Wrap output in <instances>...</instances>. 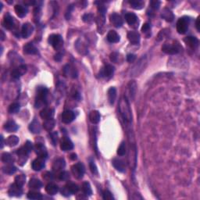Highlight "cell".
Segmentation results:
<instances>
[{
	"label": "cell",
	"instance_id": "obj_1",
	"mask_svg": "<svg viewBox=\"0 0 200 200\" xmlns=\"http://www.w3.org/2000/svg\"><path fill=\"white\" fill-rule=\"evenodd\" d=\"M120 115H121L122 118L124 120V122L126 124H130L132 120V115H131V109H130L129 102L128 101V98L126 97L121 98L120 102Z\"/></svg>",
	"mask_w": 200,
	"mask_h": 200
},
{
	"label": "cell",
	"instance_id": "obj_2",
	"mask_svg": "<svg viewBox=\"0 0 200 200\" xmlns=\"http://www.w3.org/2000/svg\"><path fill=\"white\" fill-rule=\"evenodd\" d=\"M162 50L163 53L169 55H175L180 53L182 50V46L178 41H172V42H165L162 46Z\"/></svg>",
	"mask_w": 200,
	"mask_h": 200
},
{
	"label": "cell",
	"instance_id": "obj_3",
	"mask_svg": "<svg viewBox=\"0 0 200 200\" xmlns=\"http://www.w3.org/2000/svg\"><path fill=\"white\" fill-rule=\"evenodd\" d=\"M49 91L46 87H38L37 89V95L35 98V107L39 108L47 102V96Z\"/></svg>",
	"mask_w": 200,
	"mask_h": 200
},
{
	"label": "cell",
	"instance_id": "obj_4",
	"mask_svg": "<svg viewBox=\"0 0 200 200\" xmlns=\"http://www.w3.org/2000/svg\"><path fill=\"white\" fill-rule=\"evenodd\" d=\"M49 43L56 50H60L63 46V40L61 35H51L49 37Z\"/></svg>",
	"mask_w": 200,
	"mask_h": 200
},
{
	"label": "cell",
	"instance_id": "obj_5",
	"mask_svg": "<svg viewBox=\"0 0 200 200\" xmlns=\"http://www.w3.org/2000/svg\"><path fill=\"white\" fill-rule=\"evenodd\" d=\"M189 19L187 17H181L177 22V31L180 35H184L189 29Z\"/></svg>",
	"mask_w": 200,
	"mask_h": 200
},
{
	"label": "cell",
	"instance_id": "obj_6",
	"mask_svg": "<svg viewBox=\"0 0 200 200\" xmlns=\"http://www.w3.org/2000/svg\"><path fill=\"white\" fill-rule=\"evenodd\" d=\"M71 171L76 178L81 179L84 177L85 172L84 164L81 163H77L74 164L71 167Z\"/></svg>",
	"mask_w": 200,
	"mask_h": 200
},
{
	"label": "cell",
	"instance_id": "obj_7",
	"mask_svg": "<svg viewBox=\"0 0 200 200\" xmlns=\"http://www.w3.org/2000/svg\"><path fill=\"white\" fill-rule=\"evenodd\" d=\"M35 152L38 157L42 158V159H46L48 156V152L46 149V146L42 144V143H37L35 146Z\"/></svg>",
	"mask_w": 200,
	"mask_h": 200
},
{
	"label": "cell",
	"instance_id": "obj_8",
	"mask_svg": "<svg viewBox=\"0 0 200 200\" xmlns=\"http://www.w3.org/2000/svg\"><path fill=\"white\" fill-rule=\"evenodd\" d=\"M8 193L10 196H16L18 197L23 194V189H22L21 186H19L18 185H16V183L11 185L9 189Z\"/></svg>",
	"mask_w": 200,
	"mask_h": 200
},
{
	"label": "cell",
	"instance_id": "obj_9",
	"mask_svg": "<svg viewBox=\"0 0 200 200\" xmlns=\"http://www.w3.org/2000/svg\"><path fill=\"white\" fill-rule=\"evenodd\" d=\"M27 72V67L25 65H20L18 67L15 68L13 71H12V77L14 79H18L20 77L26 74Z\"/></svg>",
	"mask_w": 200,
	"mask_h": 200
},
{
	"label": "cell",
	"instance_id": "obj_10",
	"mask_svg": "<svg viewBox=\"0 0 200 200\" xmlns=\"http://www.w3.org/2000/svg\"><path fill=\"white\" fill-rule=\"evenodd\" d=\"M60 149L63 151H70L74 149V144L69 138L64 137L60 141Z\"/></svg>",
	"mask_w": 200,
	"mask_h": 200
},
{
	"label": "cell",
	"instance_id": "obj_11",
	"mask_svg": "<svg viewBox=\"0 0 200 200\" xmlns=\"http://www.w3.org/2000/svg\"><path fill=\"white\" fill-rule=\"evenodd\" d=\"M64 74L67 77H71V78H77L78 73H77V69L71 65H67L64 67L63 69Z\"/></svg>",
	"mask_w": 200,
	"mask_h": 200
},
{
	"label": "cell",
	"instance_id": "obj_12",
	"mask_svg": "<svg viewBox=\"0 0 200 200\" xmlns=\"http://www.w3.org/2000/svg\"><path fill=\"white\" fill-rule=\"evenodd\" d=\"M33 31H34V27L31 24H24L21 28V36L24 38H28L32 34Z\"/></svg>",
	"mask_w": 200,
	"mask_h": 200
},
{
	"label": "cell",
	"instance_id": "obj_13",
	"mask_svg": "<svg viewBox=\"0 0 200 200\" xmlns=\"http://www.w3.org/2000/svg\"><path fill=\"white\" fill-rule=\"evenodd\" d=\"M75 119V114L71 110H65L62 114V121L65 124H70Z\"/></svg>",
	"mask_w": 200,
	"mask_h": 200
},
{
	"label": "cell",
	"instance_id": "obj_14",
	"mask_svg": "<svg viewBox=\"0 0 200 200\" xmlns=\"http://www.w3.org/2000/svg\"><path fill=\"white\" fill-rule=\"evenodd\" d=\"M128 38L130 42L133 45H138L140 42V35L137 31H131L128 33Z\"/></svg>",
	"mask_w": 200,
	"mask_h": 200
},
{
	"label": "cell",
	"instance_id": "obj_15",
	"mask_svg": "<svg viewBox=\"0 0 200 200\" xmlns=\"http://www.w3.org/2000/svg\"><path fill=\"white\" fill-rule=\"evenodd\" d=\"M31 167L35 171H40L45 167V159L42 158H37L31 163Z\"/></svg>",
	"mask_w": 200,
	"mask_h": 200
},
{
	"label": "cell",
	"instance_id": "obj_16",
	"mask_svg": "<svg viewBox=\"0 0 200 200\" xmlns=\"http://www.w3.org/2000/svg\"><path fill=\"white\" fill-rule=\"evenodd\" d=\"M2 25L6 29L12 30L15 26L14 18L9 14L6 15L3 19V21H2Z\"/></svg>",
	"mask_w": 200,
	"mask_h": 200
},
{
	"label": "cell",
	"instance_id": "obj_17",
	"mask_svg": "<svg viewBox=\"0 0 200 200\" xmlns=\"http://www.w3.org/2000/svg\"><path fill=\"white\" fill-rule=\"evenodd\" d=\"M110 21L116 28H120L123 25L124 20L120 15L117 13H113L110 15Z\"/></svg>",
	"mask_w": 200,
	"mask_h": 200
},
{
	"label": "cell",
	"instance_id": "obj_18",
	"mask_svg": "<svg viewBox=\"0 0 200 200\" xmlns=\"http://www.w3.org/2000/svg\"><path fill=\"white\" fill-rule=\"evenodd\" d=\"M55 114V110L52 108H45L40 112V116L44 120L53 118Z\"/></svg>",
	"mask_w": 200,
	"mask_h": 200
},
{
	"label": "cell",
	"instance_id": "obj_19",
	"mask_svg": "<svg viewBox=\"0 0 200 200\" xmlns=\"http://www.w3.org/2000/svg\"><path fill=\"white\" fill-rule=\"evenodd\" d=\"M66 166V163L63 158H58L54 161L53 164V170L56 172L63 171Z\"/></svg>",
	"mask_w": 200,
	"mask_h": 200
},
{
	"label": "cell",
	"instance_id": "obj_20",
	"mask_svg": "<svg viewBox=\"0 0 200 200\" xmlns=\"http://www.w3.org/2000/svg\"><path fill=\"white\" fill-rule=\"evenodd\" d=\"M161 17H162L163 20H165L166 21L171 22L174 20V15L170 9L164 8L163 10L162 13H161Z\"/></svg>",
	"mask_w": 200,
	"mask_h": 200
},
{
	"label": "cell",
	"instance_id": "obj_21",
	"mask_svg": "<svg viewBox=\"0 0 200 200\" xmlns=\"http://www.w3.org/2000/svg\"><path fill=\"white\" fill-rule=\"evenodd\" d=\"M24 53L28 55H35L38 53V49L35 47V46L33 43L29 42L27 43L23 48Z\"/></svg>",
	"mask_w": 200,
	"mask_h": 200
},
{
	"label": "cell",
	"instance_id": "obj_22",
	"mask_svg": "<svg viewBox=\"0 0 200 200\" xmlns=\"http://www.w3.org/2000/svg\"><path fill=\"white\" fill-rule=\"evenodd\" d=\"M113 165L115 168L116 169V171H118L119 172H124L126 170V167H125V163L123 160L120 159H113Z\"/></svg>",
	"mask_w": 200,
	"mask_h": 200
},
{
	"label": "cell",
	"instance_id": "obj_23",
	"mask_svg": "<svg viewBox=\"0 0 200 200\" xmlns=\"http://www.w3.org/2000/svg\"><path fill=\"white\" fill-rule=\"evenodd\" d=\"M113 72H114V67L113 66L110 64H107L101 71V74H102L101 77H110L113 74Z\"/></svg>",
	"mask_w": 200,
	"mask_h": 200
},
{
	"label": "cell",
	"instance_id": "obj_24",
	"mask_svg": "<svg viewBox=\"0 0 200 200\" xmlns=\"http://www.w3.org/2000/svg\"><path fill=\"white\" fill-rule=\"evenodd\" d=\"M4 129L7 132H15L18 130V125L13 120H8L4 125Z\"/></svg>",
	"mask_w": 200,
	"mask_h": 200
},
{
	"label": "cell",
	"instance_id": "obj_25",
	"mask_svg": "<svg viewBox=\"0 0 200 200\" xmlns=\"http://www.w3.org/2000/svg\"><path fill=\"white\" fill-rule=\"evenodd\" d=\"M15 12H16V15L19 16V17H24L28 13V7H24V6L22 5H16L15 6Z\"/></svg>",
	"mask_w": 200,
	"mask_h": 200
},
{
	"label": "cell",
	"instance_id": "obj_26",
	"mask_svg": "<svg viewBox=\"0 0 200 200\" xmlns=\"http://www.w3.org/2000/svg\"><path fill=\"white\" fill-rule=\"evenodd\" d=\"M184 41L185 42V44L187 45V46H189V47H191L192 49H195V48L198 46V38H195V37H186L184 39Z\"/></svg>",
	"mask_w": 200,
	"mask_h": 200
},
{
	"label": "cell",
	"instance_id": "obj_27",
	"mask_svg": "<svg viewBox=\"0 0 200 200\" xmlns=\"http://www.w3.org/2000/svg\"><path fill=\"white\" fill-rule=\"evenodd\" d=\"M107 40L110 43H116L120 41V35L115 31H110L107 34Z\"/></svg>",
	"mask_w": 200,
	"mask_h": 200
},
{
	"label": "cell",
	"instance_id": "obj_28",
	"mask_svg": "<svg viewBox=\"0 0 200 200\" xmlns=\"http://www.w3.org/2000/svg\"><path fill=\"white\" fill-rule=\"evenodd\" d=\"M100 119H101V116H100L99 112L97 111V110H92V111L90 112V113H89V120L92 124H96L100 121Z\"/></svg>",
	"mask_w": 200,
	"mask_h": 200
},
{
	"label": "cell",
	"instance_id": "obj_29",
	"mask_svg": "<svg viewBox=\"0 0 200 200\" xmlns=\"http://www.w3.org/2000/svg\"><path fill=\"white\" fill-rule=\"evenodd\" d=\"M41 125L37 120H34L29 125V130L34 134H38L41 131Z\"/></svg>",
	"mask_w": 200,
	"mask_h": 200
},
{
	"label": "cell",
	"instance_id": "obj_30",
	"mask_svg": "<svg viewBox=\"0 0 200 200\" xmlns=\"http://www.w3.org/2000/svg\"><path fill=\"white\" fill-rule=\"evenodd\" d=\"M46 191L49 195H56L59 191V188L54 183H49L46 187Z\"/></svg>",
	"mask_w": 200,
	"mask_h": 200
},
{
	"label": "cell",
	"instance_id": "obj_31",
	"mask_svg": "<svg viewBox=\"0 0 200 200\" xmlns=\"http://www.w3.org/2000/svg\"><path fill=\"white\" fill-rule=\"evenodd\" d=\"M28 185H29V187L31 188V189H35V190H38V189H40L42 187V183H41V180H39L38 179L32 178L30 180Z\"/></svg>",
	"mask_w": 200,
	"mask_h": 200
},
{
	"label": "cell",
	"instance_id": "obj_32",
	"mask_svg": "<svg viewBox=\"0 0 200 200\" xmlns=\"http://www.w3.org/2000/svg\"><path fill=\"white\" fill-rule=\"evenodd\" d=\"M124 17L127 23L130 25H132L134 24H135L137 20H138V17H137L136 15L133 13H127L126 14H125Z\"/></svg>",
	"mask_w": 200,
	"mask_h": 200
},
{
	"label": "cell",
	"instance_id": "obj_33",
	"mask_svg": "<svg viewBox=\"0 0 200 200\" xmlns=\"http://www.w3.org/2000/svg\"><path fill=\"white\" fill-rule=\"evenodd\" d=\"M65 187L67 189V190L69 191L70 192H71V195H72V194L77 193L79 190L78 185H76L75 183H74V182L71 181H68L67 183V185H66Z\"/></svg>",
	"mask_w": 200,
	"mask_h": 200
},
{
	"label": "cell",
	"instance_id": "obj_34",
	"mask_svg": "<svg viewBox=\"0 0 200 200\" xmlns=\"http://www.w3.org/2000/svg\"><path fill=\"white\" fill-rule=\"evenodd\" d=\"M116 90L115 88L111 87L108 90V98H109V102L111 105H113L114 103L115 100H116Z\"/></svg>",
	"mask_w": 200,
	"mask_h": 200
},
{
	"label": "cell",
	"instance_id": "obj_35",
	"mask_svg": "<svg viewBox=\"0 0 200 200\" xmlns=\"http://www.w3.org/2000/svg\"><path fill=\"white\" fill-rule=\"evenodd\" d=\"M82 191H83L84 195H87V196H90V195H92V187H91V185L89 184V182L85 181L82 184Z\"/></svg>",
	"mask_w": 200,
	"mask_h": 200
},
{
	"label": "cell",
	"instance_id": "obj_36",
	"mask_svg": "<svg viewBox=\"0 0 200 200\" xmlns=\"http://www.w3.org/2000/svg\"><path fill=\"white\" fill-rule=\"evenodd\" d=\"M19 142V138L16 135H11L9 137L6 141V144L10 147H13V146H16Z\"/></svg>",
	"mask_w": 200,
	"mask_h": 200
},
{
	"label": "cell",
	"instance_id": "obj_37",
	"mask_svg": "<svg viewBox=\"0 0 200 200\" xmlns=\"http://www.w3.org/2000/svg\"><path fill=\"white\" fill-rule=\"evenodd\" d=\"M129 4L135 10H141L144 7L145 2L141 0H131V1H129Z\"/></svg>",
	"mask_w": 200,
	"mask_h": 200
},
{
	"label": "cell",
	"instance_id": "obj_38",
	"mask_svg": "<svg viewBox=\"0 0 200 200\" xmlns=\"http://www.w3.org/2000/svg\"><path fill=\"white\" fill-rule=\"evenodd\" d=\"M55 124H56L55 120H53V118H52V119H49V120H45V122L43 123V127H44V128L46 130V131H51L54 128Z\"/></svg>",
	"mask_w": 200,
	"mask_h": 200
},
{
	"label": "cell",
	"instance_id": "obj_39",
	"mask_svg": "<svg viewBox=\"0 0 200 200\" xmlns=\"http://www.w3.org/2000/svg\"><path fill=\"white\" fill-rule=\"evenodd\" d=\"M2 171L7 174H13L16 171V167L12 163H9L2 167Z\"/></svg>",
	"mask_w": 200,
	"mask_h": 200
},
{
	"label": "cell",
	"instance_id": "obj_40",
	"mask_svg": "<svg viewBox=\"0 0 200 200\" xmlns=\"http://www.w3.org/2000/svg\"><path fill=\"white\" fill-rule=\"evenodd\" d=\"M25 181H26V176L24 174H19L15 177V183L19 186L23 187L24 185L25 184Z\"/></svg>",
	"mask_w": 200,
	"mask_h": 200
},
{
	"label": "cell",
	"instance_id": "obj_41",
	"mask_svg": "<svg viewBox=\"0 0 200 200\" xmlns=\"http://www.w3.org/2000/svg\"><path fill=\"white\" fill-rule=\"evenodd\" d=\"M136 88H137L136 83H135L134 80L130 82L129 85H128V89H129V91H130V95H131V98H134V97H135V93H136Z\"/></svg>",
	"mask_w": 200,
	"mask_h": 200
},
{
	"label": "cell",
	"instance_id": "obj_42",
	"mask_svg": "<svg viewBox=\"0 0 200 200\" xmlns=\"http://www.w3.org/2000/svg\"><path fill=\"white\" fill-rule=\"evenodd\" d=\"M20 110V104L18 103H13L9 107V113H11V114H14V113H18Z\"/></svg>",
	"mask_w": 200,
	"mask_h": 200
},
{
	"label": "cell",
	"instance_id": "obj_43",
	"mask_svg": "<svg viewBox=\"0 0 200 200\" xmlns=\"http://www.w3.org/2000/svg\"><path fill=\"white\" fill-rule=\"evenodd\" d=\"M28 198H30V199H41L42 198V195L39 192H29L28 193Z\"/></svg>",
	"mask_w": 200,
	"mask_h": 200
},
{
	"label": "cell",
	"instance_id": "obj_44",
	"mask_svg": "<svg viewBox=\"0 0 200 200\" xmlns=\"http://www.w3.org/2000/svg\"><path fill=\"white\" fill-rule=\"evenodd\" d=\"M2 161L5 163H12L13 162V159L11 155L9 153H4L2 154Z\"/></svg>",
	"mask_w": 200,
	"mask_h": 200
},
{
	"label": "cell",
	"instance_id": "obj_45",
	"mask_svg": "<svg viewBox=\"0 0 200 200\" xmlns=\"http://www.w3.org/2000/svg\"><path fill=\"white\" fill-rule=\"evenodd\" d=\"M126 143L124 142V141H123V142L120 144V146H119L118 149H117V154L119 155V156H124L125 153H126Z\"/></svg>",
	"mask_w": 200,
	"mask_h": 200
},
{
	"label": "cell",
	"instance_id": "obj_46",
	"mask_svg": "<svg viewBox=\"0 0 200 200\" xmlns=\"http://www.w3.org/2000/svg\"><path fill=\"white\" fill-rule=\"evenodd\" d=\"M89 167H90L91 171H92V173L94 174V175H98V168H97V166L96 164L95 163V162H93V161H90V162H89Z\"/></svg>",
	"mask_w": 200,
	"mask_h": 200
},
{
	"label": "cell",
	"instance_id": "obj_47",
	"mask_svg": "<svg viewBox=\"0 0 200 200\" xmlns=\"http://www.w3.org/2000/svg\"><path fill=\"white\" fill-rule=\"evenodd\" d=\"M102 198L105 200H113L114 197H113V194L110 192V191H104L102 193Z\"/></svg>",
	"mask_w": 200,
	"mask_h": 200
},
{
	"label": "cell",
	"instance_id": "obj_48",
	"mask_svg": "<svg viewBox=\"0 0 200 200\" xmlns=\"http://www.w3.org/2000/svg\"><path fill=\"white\" fill-rule=\"evenodd\" d=\"M82 20L86 23H92L93 21V15L92 13H87L82 16Z\"/></svg>",
	"mask_w": 200,
	"mask_h": 200
},
{
	"label": "cell",
	"instance_id": "obj_49",
	"mask_svg": "<svg viewBox=\"0 0 200 200\" xmlns=\"http://www.w3.org/2000/svg\"><path fill=\"white\" fill-rule=\"evenodd\" d=\"M59 178L62 180H68L70 178V174L67 171H62L59 174Z\"/></svg>",
	"mask_w": 200,
	"mask_h": 200
},
{
	"label": "cell",
	"instance_id": "obj_50",
	"mask_svg": "<svg viewBox=\"0 0 200 200\" xmlns=\"http://www.w3.org/2000/svg\"><path fill=\"white\" fill-rule=\"evenodd\" d=\"M161 2L159 1H157V0H154V1H150L149 2V6L151 8H153V10H158L160 7Z\"/></svg>",
	"mask_w": 200,
	"mask_h": 200
},
{
	"label": "cell",
	"instance_id": "obj_51",
	"mask_svg": "<svg viewBox=\"0 0 200 200\" xmlns=\"http://www.w3.org/2000/svg\"><path fill=\"white\" fill-rule=\"evenodd\" d=\"M50 137H51L50 138H51V141H52V143H53V146H56L58 140V133L52 132L51 135H50Z\"/></svg>",
	"mask_w": 200,
	"mask_h": 200
},
{
	"label": "cell",
	"instance_id": "obj_52",
	"mask_svg": "<svg viewBox=\"0 0 200 200\" xmlns=\"http://www.w3.org/2000/svg\"><path fill=\"white\" fill-rule=\"evenodd\" d=\"M24 149H26L28 153H30L31 151H32V149H33V148H34V146H33V144L31 141H27L26 143L24 144Z\"/></svg>",
	"mask_w": 200,
	"mask_h": 200
},
{
	"label": "cell",
	"instance_id": "obj_53",
	"mask_svg": "<svg viewBox=\"0 0 200 200\" xmlns=\"http://www.w3.org/2000/svg\"><path fill=\"white\" fill-rule=\"evenodd\" d=\"M118 56L119 54L117 53H112L110 56V59L111 60V62L117 63V61H118Z\"/></svg>",
	"mask_w": 200,
	"mask_h": 200
},
{
	"label": "cell",
	"instance_id": "obj_54",
	"mask_svg": "<svg viewBox=\"0 0 200 200\" xmlns=\"http://www.w3.org/2000/svg\"><path fill=\"white\" fill-rule=\"evenodd\" d=\"M135 59H136V56L134 54H128V56H127V61L129 63L134 62Z\"/></svg>",
	"mask_w": 200,
	"mask_h": 200
},
{
	"label": "cell",
	"instance_id": "obj_55",
	"mask_svg": "<svg viewBox=\"0 0 200 200\" xmlns=\"http://www.w3.org/2000/svg\"><path fill=\"white\" fill-rule=\"evenodd\" d=\"M73 10V6L71 5L69 6V7L67 8V11L66 13V18L69 20L70 17H71V11Z\"/></svg>",
	"mask_w": 200,
	"mask_h": 200
},
{
	"label": "cell",
	"instance_id": "obj_56",
	"mask_svg": "<svg viewBox=\"0 0 200 200\" xmlns=\"http://www.w3.org/2000/svg\"><path fill=\"white\" fill-rule=\"evenodd\" d=\"M61 193H62L63 195H64V196H70V195H71V192H69V191L67 190V189L66 187H63L62 189V190H61Z\"/></svg>",
	"mask_w": 200,
	"mask_h": 200
},
{
	"label": "cell",
	"instance_id": "obj_57",
	"mask_svg": "<svg viewBox=\"0 0 200 200\" xmlns=\"http://www.w3.org/2000/svg\"><path fill=\"white\" fill-rule=\"evenodd\" d=\"M149 30H150V24H148V23L145 24L142 26V28H141V31H142L143 32H145V33L148 32V31H149Z\"/></svg>",
	"mask_w": 200,
	"mask_h": 200
},
{
	"label": "cell",
	"instance_id": "obj_58",
	"mask_svg": "<svg viewBox=\"0 0 200 200\" xmlns=\"http://www.w3.org/2000/svg\"><path fill=\"white\" fill-rule=\"evenodd\" d=\"M52 177H53V176H52V174H50L49 172H46V174H43V178H45L46 180H51Z\"/></svg>",
	"mask_w": 200,
	"mask_h": 200
},
{
	"label": "cell",
	"instance_id": "obj_59",
	"mask_svg": "<svg viewBox=\"0 0 200 200\" xmlns=\"http://www.w3.org/2000/svg\"><path fill=\"white\" fill-rule=\"evenodd\" d=\"M63 58V54L61 53H56V55L54 56V59L56 61H60Z\"/></svg>",
	"mask_w": 200,
	"mask_h": 200
},
{
	"label": "cell",
	"instance_id": "obj_60",
	"mask_svg": "<svg viewBox=\"0 0 200 200\" xmlns=\"http://www.w3.org/2000/svg\"><path fill=\"white\" fill-rule=\"evenodd\" d=\"M195 27H196L197 31H200V28H199V17H198V18H197L196 22H195Z\"/></svg>",
	"mask_w": 200,
	"mask_h": 200
},
{
	"label": "cell",
	"instance_id": "obj_61",
	"mask_svg": "<svg viewBox=\"0 0 200 200\" xmlns=\"http://www.w3.org/2000/svg\"><path fill=\"white\" fill-rule=\"evenodd\" d=\"M70 158H71V159H72V160H75V159H77V157L75 153H72V154H71V156H70Z\"/></svg>",
	"mask_w": 200,
	"mask_h": 200
},
{
	"label": "cell",
	"instance_id": "obj_62",
	"mask_svg": "<svg viewBox=\"0 0 200 200\" xmlns=\"http://www.w3.org/2000/svg\"><path fill=\"white\" fill-rule=\"evenodd\" d=\"M0 33H1V37H0L1 38V41H3L4 38H5V34H4V32L2 31H0Z\"/></svg>",
	"mask_w": 200,
	"mask_h": 200
},
{
	"label": "cell",
	"instance_id": "obj_63",
	"mask_svg": "<svg viewBox=\"0 0 200 200\" xmlns=\"http://www.w3.org/2000/svg\"><path fill=\"white\" fill-rule=\"evenodd\" d=\"M3 146H4V140H3V137H2V136H1V149L3 148Z\"/></svg>",
	"mask_w": 200,
	"mask_h": 200
},
{
	"label": "cell",
	"instance_id": "obj_64",
	"mask_svg": "<svg viewBox=\"0 0 200 200\" xmlns=\"http://www.w3.org/2000/svg\"><path fill=\"white\" fill-rule=\"evenodd\" d=\"M0 10H2V2H0Z\"/></svg>",
	"mask_w": 200,
	"mask_h": 200
}]
</instances>
